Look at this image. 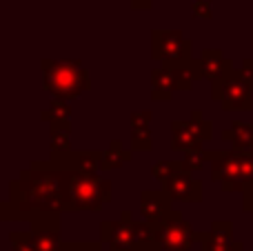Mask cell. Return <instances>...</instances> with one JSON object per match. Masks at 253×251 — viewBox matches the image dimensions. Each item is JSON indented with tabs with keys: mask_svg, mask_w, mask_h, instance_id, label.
Here are the masks:
<instances>
[{
	"mask_svg": "<svg viewBox=\"0 0 253 251\" xmlns=\"http://www.w3.org/2000/svg\"><path fill=\"white\" fill-rule=\"evenodd\" d=\"M67 173L51 160H34L9 182V196L0 203V220H27L62 216L67 211Z\"/></svg>",
	"mask_w": 253,
	"mask_h": 251,
	"instance_id": "obj_1",
	"label": "cell"
},
{
	"mask_svg": "<svg viewBox=\"0 0 253 251\" xmlns=\"http://www.w3.org/2000/svg\"><path fill=\"white\" fill-rule=\"evenodd\" d=\"M40 69H42V87L47 93H51V98L69 102L91 91L89 71L76 58L74 60H69V58H65V60L42 58Z\"/></svg>",
	"mask_w": 253,
	"mask_h": 251,
	"instance_id": "obj_2",
	"label": "cell"
},
{
	"mask_svg": "<svg viewBox=\"0 0 253 251\" xmlns=\"http://www.w3.org/2000/svg\"><path fill=\"white\" fill-rule=\"evenodd\" d=\"M111 203V180L100 173H67V211H100Z\"/></svg>",
	"mask_w": 253,
	"mask_h": 251,
	"instance_id": "obj_3",
	"label": "cell"
},
{
	"mask_svg": "<svg viewBox=\"0 0 253 251\" xmlns=\"http://www.w3.org/2000/svg\"><path fill=\"white\" fill-rule=\"evenodd\" d=\"M211 100L220 102L224 111H251L253 78L242 69H233L222 80L211 84Z\"/></svg>",
	"mask_w": 253,
	"mask_h": 251,
	"instance_id": "obj_4",
	"label": "cell"
},
{
	"mask_svg": "<svg viewBox=\"0 0 253 251\" xmlns=\"http://www.w3.org/2000/svg\"><path fill=\"white\" fill-rule=\"evenodd\" d=\"M153 229H156L158 251H191L193 245L198 243V231L175 209L165 220L156 222Z\"/></svg>",
	"mask_w": 253,
	"mask_h": 251,
	"instance_id": "obj_5",
	"label": "cell"
},
{
	"mask_svg": "<svg viewBox=\"0 0 253 251\" xmlns=\"http://www.w3.org/2000/svg\"><path fill=\"white\" fill-rule=\"evenodd\" d=\"M213 138V123L205 118L200 109L191 111V118L187 120H173L171 123V149L173 151H187L193 147H205Z\"/></svg>",
	"mask_w": 253,
	"mask_h": 251,
	"instance_id": "obj_6",
	"label": "cell"
},
{
	"mask_svg": "<svg viewBox=\"0 0 253 251\" xmlns=\"http://www.w3.org/2000/svg\"><path fill=\"white\" fill-rule=\"evenodd\" d=\"M151 58L160 65H178L180 60L193 58V42L184 38L182 29H153Z\"/></svg>",
	"mask_w": 253,
	"mask_h": 251,
	"instance_id": "obj_7",
	"label": "cell"
},
{
	"mask_svg": "<svg viewBox=\"0 0 253 251\" xmlns=\"http://www.w3.org/2000/svg\"><path fill=\"white\" fill-rule=\"evenodd\" d=\"M207 163L211 165V180L220 182L227 194H242L240 151L238 149H207Z\"/></svg>",
	"mask_w": 253,
	"mask_h": 251,
	"instance_id": "obj_8",
	"label": "cell"
},
{
	"mask_svg": "<svg viewBox=\"0 0 253 251\" xmlns=\"http://www.w3.org/2000/svg\"><path fill=\"white\" fill-rule=\"evenodd\" d=\"M133 213L120 211L118 220L100 222V243L109 251H131L133 245Z\"/></svg>",
	"mask_w": 253,
	"mask_h": 251,
	"instance_id": "obj_9",
	"label": "cell"
},
{
	"mask_svg": "<svg viewBox=\"0 0 253 251\" xmlns=\"http://www.w3.org/2000/svg\"><path fill=\"white\" fill-rule=\"evenodd\" d=\"M31 243L36 251H60V216H38L29 222Z\"/></svg>",
	"mask_w": 253,
	"mask_h": 251,
	"instance_id": "obj_10",
	"label": "cell"
},
{
	"mask_svg": "<svg viewBox=\"0 0 253 251\" xmlns=\"http://www.w3.org/2000/svg\"><path fill=\"white\" fill-rule=\"evenodd\" d=\"M51 160L58 169L65 171H80V173H100V163H102V151L98 149H71L69 154L53 156Z\"/></svg>",
	"mask_w": 253,
	"mask_h": 251,
	"instance_id": "obj_11",
	"label": "cell"
},
{
	"mask_svg": "<svg viewBox=\"0 0 253 251\" xmlns=\"http://www.w3.org/2000/svg\"><path fill=\"white\" fill-rule=\"evenodd\" d=\"M160 189H165L171 196V200L178 203H202V182L196 178V173L189 171H178L175 176H171L167 182H162Z\"/></svg>",
	"mask_w": 253,
	"mask_h": 251,
	"instance_id": "obj_12",
	"label": "cell"
},
{
	"mask_svg": "<svg viewBox=\"0 0 253 251\" xmlns=\"http://www.w3.org/2000/svg\"><path fill=\"white\" fill-rule=\"evenodd\" d=\"M200 251H236L245 243L233 238V222L229 220H215L209 231L198 234Z\"/></svg>",
	"mask_w": 253,
	"mask_h": 251,
	"instance_id": "obj_13",
	"label": "cell"
},
{
	"mask_svg": "<svg viewBox=\"0 0 253 251\" xmlns=\"http://www.w3.org/2000/svg\"><path fill=\"white\" fill-rule=\"evenodd\" d=\"M171 211H173V200L165 189H147L140 194V216L144 222L156 225L165 220Z\"/></svg>",
	"mask_w": 253,
	"mask_h": 251,
	"instance_id": "obj_14",
	"label": "cell"
},
{
	"mask_svg": "<svg viewBox=\"0 0 253 251\" xmlns=\"http://www.w3.org/2000/svg\"><path fill=\"white\" fill-rule=\"evenodd\" d=\"M202 69V78H207L211 84L222 80L224 76H229L233 71V62L224 56L222 49H202L198 56Z\"/></svg>",
	"mask_w": 253,
	"mask_h": 251,
	"instance_id": "obj_15",
	"label": "cell"
},
{
	"mask_svg": "<svg viewBox=\"0 0 253 251\" xmlns=\"http://www.w3.org/2000/svg\"><path fill=\"white\" fill-rule=\"evenodd\" d=\"M178 91L173 69L167 65H160L151 71V100L153 102H171L173 93Z\"/></svg>",
	"mask_w": 253,
	"mask_h": 251,
	"instance_id": "obj_16",
	"label": "cell"
},
{
	"mask_svg": "<svg viewBox=\"0 0 253 251\" xmlns=\"http://www.w3.org/2000/svg\"><path fill=\"white\" fill-rule=\"evenodd\" d=\"M40 120L49 125V129H71L69 120H71V107L67 100H58L51 98L49 107H44L40 111Z\"/></svg>",
	"mask_w": 253,
	"mask_h": 251,
	"instance_id": "obj_17",
	"label": "cell"
},
{
	"mask_svg": "<svg viewBox=\"0 0 253 251\" xmlns=\"http://www.w3.org/2000/svg\"><path fill=\"white\" fill-rule=\"evenodd\" d=\"M175 76V83H178V91H191L196 80L202 78V69L198 58H187V60H180L178 65H171Z\"/></svg>",
	"mask_w": 253,
	"mask_h": 251,
	"instance_id": "obj_18",
	"label": "cell"
},
{
	"mask_svg": "<svg viewBox=\"0 0 253 251\" xmlns=\"http://www.w3.org/2000/svg\"><path fill=\"white\" fill-rule=\"evenodd\" d=\"M133 160V149H125V145L120 140H111V145L102 151V163H100V171H116L120 169L125 163Z\"/></svg>",
	"mask_w": 253,
	"mask_h": 251,
	"instance_id": "obj_19",
	"label": "cell"
},
{
	"mask_svg": "<svg viewBox=\"0 0 253 251\" xmlns=\"http://www.w3.org/2000/svg\"><path fill=\"white\" fill-rule=\"evenodd\" d=\"M222 140L231 142L233 149H249L253 142V125L247 120H233L231 127L222 131Z\"/></svg>",
	"mask_w": 253,
	"mask_h": 251,
	"instance_id": "obj_20",
	"label": "cell"
},
{
	"mask_svg": "<svg viewBox=\"0 0 253 251\" xmlns=\"http://www.w3.org/2000/svg\"><path fill=\"white\" fill-rule=\"evenodd\" d=\"M133 245L138 251H158L156 229H153L151 222L133 220Z\"/></svg>",
	"mask_w": 253,
	"mask_h": 251,
	"instance_id": "obj_21",
	"label": "cell"
},
{
	"mask_svg": "<svg viewBox=\"0 0 253 251\" xmlns=\"http://www.w3.org/2000/svg\"><path fill=\"white\" fill-rule=\"evenodd\" d=\"M178 171H184L182 169V160H158L156 165H151V178L162 182H167L171 176H175Z\"/></svg>",
	"mask_w": 253,
	"mask_h": 251,
	"instance_id": "obj_22",
	"label": "cell"
},
{
	"mask_svg": "<svg viewBox=\"0 0 253 251\" xmlns=\"http://www.w3.org/2000/svg\"><path fill=\"white\" fill-rule=\"evenodd\" d=\"M207 149L205 147H193V149H187L182 154V169L189 173H198L205 169L207 165Z\"/></svg>",
	"mask_w": 253,
	"mask_h": 251,
	"instance_id": "obj_23",
	"label": "cell"
},
{
	"mask_svg": "<svg viewBox=\"0 0 253 251\" xmlns=\"http://www.w3.org/2000/svg\"><path fill=\"white\" fill-rule=\"evenodd\" d=\"M51 133V154L60 156V154H69L71 151V129H49Z\"/></svg>",
	"mask_w": 253,
	"mask_h": 251,
	"instance_id": "obj_24",
	"label": "cell"
},
{
	"mask_svg": "<svg viewBox=\"0 0 253 251\" xmlns=\"http://www.w3.org/2000/svg\"><path fill=\"white\" fill-rule=\"evenodd\" d=\"M129 149H133V151H151L153 149L151 127L131 129V147Z\"/></svg>",
	"mask_w": 253,
	"mask_h": 251,
	"instance_id": "obj_25",
	"label": "cell"
},
{
	"mask_svg": "<svg viewBox=\"0 0 253 251\" xmlns=\"http://www.w3.org/2000/svg\"><path fill=\"white\" fill-rule=\"evenodd\" d=\"M60 251H107L100 240H65Z\"/></svg>",
	"mask_w": 253,
	"mask_h": 251,
	"instance_id": "obj_26",
	"label": "cell"
},
{
	"mask_svg": "<svg viewBox=\"0 0 253 251\" xmlns=\"http://www.w3.org/2000/svg\"><path fill=\"white\" fill-rule=\"evenodd\" d=\"M9 243H11L9 251H36L29 231H11L9 234Z\"/></svg>",
	"mask_w": 253,
	"mask_h": 251,
	"instance_id": "obj_27",
	"label": "cell"
},
{
	"mask_svg": "<svg viewBox=\"0 0 253 251\" xmlns=\"http://www.w3.org/2000/svg\"><path fill=\"white\" fill-rule=\"evenodd\" d=\"M191 16L200 18V20H211L213 18V9H211L209 0H193L191 4Z\"/></svg>",
	"mask_w": 253,
	"mask_h": 251,
	"instance_id": "obj_28",
	"label": "cell"
},
{
	"mask_svg": "<svg viewBox=\"0 0 253 251\" xmlns=\"http://www.w3.org/2000/svg\"><path fill=\"white\" fill-rule=\"evenodd\" d=\"M153 118V111L151 109H144V111H133L131 114V129H138V127H149Z\"/></svg>",
	"mask_w": 253,
	"mask_h": 251,
	"instance_id": "obj_29",
	"label": "cell"
},
{
	"mask_svg": "<svg viewBox=\"0 0 253 251\" xmlns=\"http://www.w3.org/2000/svg\"><path fill=\"white\" fill-rule=\"evenodd\" d=\"M242 211L249 213L253 220V185L245 187V191H242Z\"/></svg>",
	"mask_w": 253,
	"mask_h": 251,
	"instance_id": "obj_30",
	"label": "cell"
},
{
	"mask_svg": "<svg viewBox=\"0 0 253 251\" xmlns=\"http://www.w3.org/2000/svg\"><path fill=\"white\" fill-rule=\"evenodd\" d=\"M129 2L135 11H149L153 7V0H129Z\"/></svg>",
	"mask_w": 253,
	"mask_h": 251,
	"instance_id": "obj_31",
	"label": "cell"
},
{
	"mask_svg": "<svg viewBox=\"0 0 253 251\" xmlns=\"http://www.w3.org/2000/svg\"><path fill=\"white\" fill-rule=\"evenodd\" d=\"M242 71H245V74H253V60L251 58H242Z\"/></svg>",
	"mask_w": 253,
	"mask_h": 251,
	"instance_id": "obj_32",
	"label": "cell"
},
{
	"mask_svg": "<svg viewBox=\"0 0 253 251\" xmlns=\"http://www.w3.org/2000/svg\"><path fill=\"white\" fill-rule=\"evenodd\" d=\"M242 249H245V245H242V247H238V249H236V251H242Z\"/></svg>",
	"mask_w": 253,
	"mask_h": 251,
	"instance_id": "obj_33",
	"label": "cell"
},
{
	"mask_svg": "<svg viewBox=\"0 0 253 251\" xmlns=\"http://www.w3.org/2000/svg\"><path fill=\"white\" fill-rule=\"evenodd\" d=\"M251 47H253V31H251Z\"/></svg>",
	"mask_w": 253,
	"mask_h": 251,
	"instance_id": "obj_34",
	"label": "cell"
},
{
	"mask_svg": "<svg viewBox=\"0 0 253 251\" xmlns=\"http://www.w3.org/2000/svg\"><path fill=\"white\" fill-rule=\"evenodd\" d=\"M131 251H138V249H131Z\"/></svg>",
	"mask_w": 253,
	"mask_h": 251,
	"instance_id": "obj_35",
	"label": "cell"
},
{
	"mask_svg": "<svg viewBox=\"0 0 253 251\" xmlns=\"http://www.w3.org/2000/svg\"><path fill=\"white\" fill-rule=\"evenodd\" d=\"M251 149H253V142H251Z\"/></svg>",
	"mask_w": 253,
	"mask_h": 251,
	"instance_id": "obj_36",
	"label": "cell"
},
{
	"mask_svg": "<svg viewBox=\"0 0 253 251\" xmlns=\"http://www.w3.org/2000/svg\"><path fill=\"white\" fill-rule=\"evenodd\" d=\"M107 251H109V249H107Z\"/></svg>",
	"mask_w": 253,
	"mask_h": 251,
	"instance_id": "obj_37",
	"label": "cell"
}]
</instances>
